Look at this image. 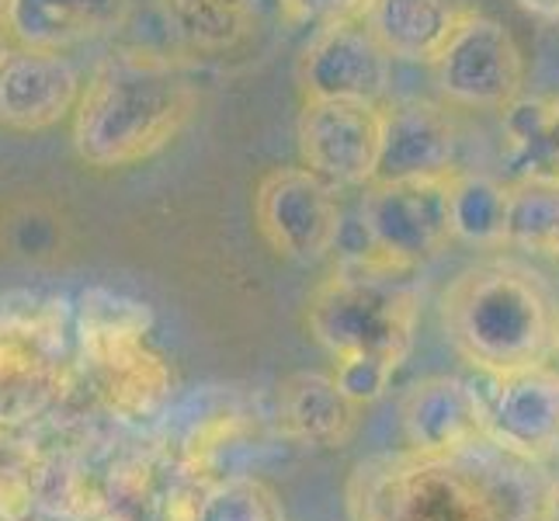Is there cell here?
I'll use <instances>...</instances> for the list:
<instances>
[{"label":"cell","instance_id":"6da1fadb","mask_svg":"<svg viewBox=\"0 0 559 521\" xmlns=\"http://www.w3.org/2000/svg\"><path fill=\"white\" fill-rule=\"evenodd\" d=\"M344 508L348 521H552V470L490 435L403 449L361 459Z\"/></svg>","mask_w":559,"mask_h":521},{"label":"cell","instance_id":"7a4b0ae2","mask_svg":"<svg viewBox=\"0 0 559 521\" xmlns=\"http://www.w3.org/2000/svg\"><path fill=\"white\" fill-rule=\"evenodd\" d=\"M199 111L195 81L157 52H119L94 70L70 137L87 167L126 170L167 150Z\"/></svg>","mask_w":559,"mask_h":521},{"label":"cell","instance_id":"3957f363","mask_svg":"<svg viewBox=\"0 0 559 521\" xmlns=\"http://www.w3.org/2000/svg\"><path fill=\"white\" fill-rule=\"evenodd\" d=\"M441 323L455 352L484 376L525 372L556 358L559 306L522 264L466 268L441 296Z\"/></svg>","mask_w":559,"mask_h":521},{"label":"cell","instance_id":"277c9868","mask_svg":"<svg viewBox=\"0 0 559 521\" xmlns=\"http://www.w3.org/2000/svg\"><path fill=\"white\" fill-rule=\"evenodd\" d=\"M390 261H348L306 303V331L334 362L379 358L403 365L414 344L417 293Z\"/></svg>","mask_w":559,"mask_h":521},{"label":"cell","instance_id":"5b68a950","mask_svg":"<svg viewBox=\"0 0 559 521\" xmlns=\"http://www.w3.org/2000/svg\"><path fill=\"white\" fill-rule=\"evenodd\" d=\"M150 313L140 303L111 293H87L81 306V355L111 411L143 417L160 407L170 390L164 358L146 341Z\"/></svg>","mask_w":559,"mask_h":521},{"label":"cell","instance_id":"8992f818","mask_svg":"<svg viewBox=\"0 0 559 521\" xmlns=\"http://www.w3.org/2000/svg\"><path fill=\"white\" fill-rule=\"evenodd\" d=\"M73 376L70 317L56 299L0 306V421L25 424L60 400Z\"/></svg>","mask_w":559,"mask_h":521},{"label":"cell","instance_id":"52a82bcc","mask_svg":"<svg viewBox=\"0 0 559 521\" xmlns=\"http://www.w3.org/2000/svg\"><path fill=\"white\" fill-rule=\"evenodd\" d=\"M361 234L379 261L411 268L435 258L452 234V174L449 178L372 181L361 199Z\"/></svg>","mask_w":559,"mask_h":521},{"label":"cell","instance_id":"ba28073f","mask_svg":"<svg viewBox=\"0 0 559 521\" xmlns=\"http://www.w3.org/2000/svg\"><path fill=\"white\" fill-rule=\"evenodd\" d=\"M254 223L275 254L302 264L326 258L344 234L334 185L302 164L264 174L254 191Z\"/></svg>","mask_w":559,"mask_h":521},{"label":"cell","instance_id":"9c48e42d","mask_svg":"<svg viewBox=\"0 0 559 521\" xmlns=\"http://www.w3.org/2000/svg\"><path fill=\"white\" fill-rule=\"evenodd\" d=\"M435 84L466 108H511L525 87V52L504 22L469 11L431 63Z\"/></svg>","mask_w":559,"mask_h":521},{"label":"cell","instance_id":"30bf717a","mask_svg":"<svg viewBox=\"0 0 559 521\" xmlns=\"http://www.w3.org/2000/svg\"><path fill=\"white\" fill-rule=\"evenodd\" d=\"M385 111L369 102H302L296 140L302 167L334 188H361L379 178Z\"/></svg>","mask_w":559,"mask_h":521},{"label":"cell","instance_id":"8fae6325","mask_svg":"<svg viewBox=\"0 0 559 521\" xmlns=\"http://www.w3.org/2000/svg\"><path fill=\"white\" fill-rule=\"evenodd\" d=\"M393 56L365 22L323 25L299 56V87L306 102H369L390 91Z\"/></svg>","mask_w":559,"mask_h":521},{"label":"cell","instance_id":"7c38bea8","mask_svg":"<svg viewBox=\"0 0 559 521\" xmlns=\"http://www.w3.org/2000/svg\"><path fill=\"white\" fill-rule=\"evenodd\" d=\"M84 81L63 52L11 46L0 56V126L46 132L73 119Z\"/></svg>","mask_w":559,"mask_h":521},{"label":"cell","instance_id":"4fadbf2b","mask_svg":"<svg viewBox=\"0 0 559 521\" xmlns=\"http://www.w3.org/2000/svg\"><path fill=\"white\" fill-rule=\"evenodd\" d=\"M490 390L484 393L487 435L518 455L549 462L559 455V369H538L487 376Z\"/></svg>","mask_w":559,"mask_h":521},{"label":"cell","instance_id":"5bb4252c","mask_svg":"<svg viewBox=\"0 0 559 521\" xmlns=\"http://www.w3.org/2000/svg\"><path fill=\"white\" fill-rule=\"evenodd\" d=\"M132 0H8L4 28L14 46L67 52L126 28Z\"/></svg>","mask_w":559,"mask_h":521},{"label":"cell","instance_id":"9a60e30c","mask_svg":"<svg viewBox=\"0 0 559 521\" xmlns=\"http://www.w3.org/2000/svg\"><path fill=\"white\" fill-rule=\"evenodd\" d=\"M403 438L411 449H449L487 435L484 393L455 376H431L411 386L400 403Z\"/></svg>","mask_w":559,"mask_h":521},{"label":"cell","instance_id":"2e32d148","mask_svg":"<svg viewBox=\"0 0 559 521\" xmlns=\"http://www.w3.org/2000/svg\"><path fill=\"white\" fill-rule=\"evenodd\" d=\"M455 126L431 102H403L385 111L382 161L376 181L449 178L455 174Z\"/></svg>","mask_w":559,"mask_h":521},{"label":"cell","instance_id":"e0dca14e","mask_svg":"<svg viewBox=\"0 0 559 521\" xmlns=\"http://www.w3.org/2000/svg\"><path fill=\"white\" fill-rule=\"evenodd\" d=\"M278 428L306 449H344L358 431L361 407L341 390L334 372H293L275 400Z\"/></svg>","mask_w":559,"mask_h":521},{"label":"cell","instance_id":"ac0fdd59","mask_svg":"<svg viewBox=\"0 0 559 521\" xmlns=\"http://www.w3.org/2000/svg\"><path fill=\"white\" fill-rule=\"evenodd\" d=\"M160 11L199 52H234L288 17L285 0H160Z\"/></svg>","mask_w":559,"mask_h":521},{"label":"cell","instance_id":"d6986e66","mask_svg":"<svg viewBox=\"0 0 559 521\" xmlns=\"http://www.w3.org/2000/svg\"><path fill=\"white\" fill-rule=\"evenodd\" d=\"M473 8L462 0H372L365 25L403 63H435Z\"/></svg>","mask_w":559,"mask_h":521},{"label":"cell","instance_id":"ffe728a7","mask_svg":"<svg viewBox=\"0 0 559 521\" xmlns=\"http://www.w3.org/2000/svg\"><path fill=\"white\" fill-rule=\"evenodd\" d=\"M508 244L528 258L546 261L559 272V178L532 174L511 185V229Z\"/></svg>","mask_w":559,"mask_h":521},{"label":"cell","instance_id":"44dd1931","mask_svg":"<svg viewBox=\"0 0 559 521\" xmlns=\"http://www.w3.org/2000/svg\"><path fill=\"white\" fill-rule=\"evenodd\" d=\"M511 185L490 174H452V234L473 247L508 244Z\"/></svg>","mask_w":559,"mask_h":521},{"label":"cell","instance_id":"7402d4cb","mask_svg":"<svg viewBox=\"0 0 559 521\" xmlns=\"http://www.w3.org/2000/svg\"><path fill=\"white\" fill-rule=\"evenodd\" d=\"M191 521H285V511L264 479L226 476L202 494Z\"/></svg>","mask_w":559,"mask_h":521},{"label":"cell","instance_id":"603a6c76","mask_svg":"<svg viewBox=\"0 0 559 521\" xmlns=\"http://www.w3.org/2000/svg\"><path fill=\"white\" fill-rule=\"evenodd\" d=\"M32 470L35 455L28 441H22V435H17V424L0 421V511L25 505L32 490Z\"/></svg>","mask_w":559,"mask_h":521},{"label":"cell","instance_id":"cb8c5ba5","mask_svg":"<svg viewBox=\"0 0 559 521\" xmlns=\"http://www.w3.org/2000/svg\"><path fill=\"white\" fill-rule=\"evenodd\" d=\"M396 376V365L379 362V358H348V362H334V379L344 393H348L358 407H369L376 403Z\"/></svg>","mask_w":559,"mask_h":521},{"label":"cell","instance_id":"d4e9b609","mask_svg":"<svg viewBox=\"0 0 559 521\" xmlns=\"http://www.w3.org/2000/svg\"><path fill=\"white\" fill-rule=\"evenodd\" d=\"M288 17L310 22L317 28L337 25V22H365L372 0H285Z\"/></svg>","mask_w":559,"mask_h":521},{"label":"cell","instance_id":"484cf974","mask_svg":"<svg viewBox=\"0 0 559 521\" xmlns=\"http://www.w3.org/2000/svg\"><path fill=\"white\" fill-rule=\"evenodd\" d=\"M552 174L559 178V102H556V111H552Z\"/></svg>","mask_w":559,"mask_h":521},{"label":"cell","instance_id":"4316f807","mask_svg":"<svg viewBox=\"0 0 559 521\" xmlns=\"http://www.w3.org/2000/svg\"><path fill=\"white\" fill-rule=\"evenodd\" d=\"M552 521H559V473H552Z\"/></svg>","mask_w":559,"mask_h":521},{"label":"cell","instance_id":"83f0119b","mask_svg":"<svg viewBox=\"0 0 559 521\" xmlns=\"http://www.w3.org/2000/svg\"><path fill=\"white\" fill-rule=\"evenodd\" d=\"M14 43H11V35H8V28H4V17H0V56H4L8 49H11Z\"/></svg>","mask_w":559,"mask_h":521},{"label":"cell","instance_id":"f1b7e54d","mask_svg":"<svg viewBox=\"0 0 559 521\" xmlns=\"http://www.w3.org/2000/svg\"><path fill=\"white\" fill-rule=\"evenodd\" d=\"M552 362H556V369H559V344H556V358Z\"/></svg>","mask_w":559,"mask_h":521},{"label":"cell","instance_id":"f546056e","mask_svg":"<svg viewBox=\"0 0 559 521\" xmlns=\"http://www.w3.org/2000/svg\"><path fill=\"white\" fill-rule=\"evenodd\" d=\"M4 4H8V0H0V17H4Z\"/></svg>","mask_w":559,"mask_h":521}]
</instances>
